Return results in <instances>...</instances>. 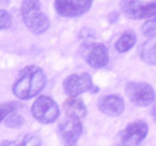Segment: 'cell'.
Listing matches in <instances>:
<instances>
[{
	"mask_svg": "<svg viewBox=\"0 0 156 146\" xmlns=\"http://www.w3.org/2000/svg\"><path fill=\"white\" fill-rule=\"evenodd\" d=\"M47 79L43 70L37 66H29L21 70L12 91L20 100H30L41 92Z\"/></svg>",
	"mask_w": 156,
	"mask_h": 146,
	"instance_id": "6da1fadb",
	"label": "cell"
},
{
	"mask_svg": "<svg viewBox=\"0 0 156 146\" xmlns=\"http://www.w3.org/2000/svg\"><path fill=\"white\" fill-rule=\"evenodd\" d=\"M21 15L26 27L34 34H41L50 27V21L42 11L39 0H23Z\"/></svg>",
	"mask_w": 156,
	"mask_h": 146,
	"instance_id": "7a4b0ae2",
	"label": "cell"
},
{
	"mask_svg": "<svg viewBox=\"0 0 156 146\" xmlns=\"http://www.w3.org/2000/svg\"><path fill=\"white\" fill-rule=\"evenodd\" d=\"M120 7L124 16L129 19L141 20L156 17V0H121Z\"/></svg>",
	"mask_w": 156,
	"mask_h": 146,
	"instance_id": "3957f363",
	"label": "cell"
},
{
	"mask_svg": "<svg viewBox=\"0 0 156 146\" xmlns=\"http://www.w3.org/2000/svg\"><path fill=\"white\" fill-rule=\"evenodd\" d=\"M125 92L129 101L140 107L153 104L156 98L153 87L146 82H129L126 84Z\"/></svg>",
	"mask_w": 156,
	"mask_h": 146,
	"instance_id": "277c9868",
	"label": "cell"
},
{
	"mask_svg": "<svg viewBox=\"0 0 156 146\" xmlns=\"http://www.w3.org/2000/svg\"><path fill=\"white\" fill-rule=\"evenodd\" d=\"M33 117L40 123L50 124L53 123L59 116V107L57 103L49 96H39L32 105Z\"/></svg>",
	"mask_w": 156,
	"mask_h": 146,
	"instance_id": "5b68a950",
	"label": "cell"
},
{
	"mask_svg": "<svg viewBox=\"0 0 156 146\" xmlns=\"http://www.w3.org/2000/svg\"><path fill=\"white\" fill-rule=\"evenodd\" d=\"M85 62L94 69H102L108 63V48L101 42H90L82 47Z\"/></svg>",
	"mask_w": 156,
	"mask_h": 146,
	"instance_id": "8992f818",
	"label": "cell"
},
{
	"mask_svg": "<svg viewBox=\"0 0 156 146\" xmlns=\"http://www.w3.org/2000/svg\"><path fill=\"white\" fill-rule=\"evenodd\" d=\"M93 0H55L54 8L62 17L75 18L90 10Z\"/></svg>",
	"mask_w": 156,
	"mask_h": 146,
	"instance_id": "52a82bcc",
	"label": "cell"
},
{
	"mask_svg": "<svg viewBox=\"0 0 156 146\" xmlns=\"http://www.w3.org/2000/svg\"><path fill=\"white\" fill-rule=\"evenodd\" d=\"M63 87L71 98H75L82 93L91 91L94 87L89 73H80L69 75L63 82Z\"/></svg>",
	"mask_w": 156,
	"mask_h": 146,
	"instance_id": "ba28073f",
	"label": "cell"
},
{
	"mask_svg": "<svg viewBox=\"0 0 156 146\" xmlns=\"http://www.w3.org/2000/svg\"><path fill=\"white\" fill-rule=\"evenodd\" d=\"M148 134V125L144 121H135L127 124L121 133V138L124 145L138 146Z\"/></svg>",
	"mask_w": 156,
	"mask_h": 146,
	"instance_id": "9c48e42d",
	"label": "cell"
},
{
	"mask_svg": "<svg viewBox=\"0 0 156 146\" xmlns=\"http://www.w3.org/2000/svg\"><path fill=\"white\" fill-rule=\"evenodd\" d=\"M82 133L80 121L68 119L59 125V135L66 146H75Z\"/></svg>",
	"mask_w": 156,
	"mask_h": 146,
	"instance_id": "30bf717a",
	"label": "cell"
},
{
	"mask_svg": "<svg viewBox=\"0 0 156 146\" xmlns=\"http://www.w3.org/2000/svg\"><path fill=\"white\" fill-rule=\"evenodd\" d=\"M98 106H99L100 111L105 115L116 117L120 116L124 112L125 103H124L122 96L117 95V94H108V95H104L100 98Z\"/></svg>",
	"mask_w": 156,
	"mask_h": 146,
	"instance_id": "8fae6325",
	"label": "cell"
},
{
	"mask_svg": "<svg viewBox=\"0 0 156 146\" xmlns=\"http://www.w3.org/2000/svg\"><path fill=\"white\" fill-rule=\"evenodd\" d=\"M64 112H66L68 119L81 122V119L87 114V109L81 100L76 98H70L64 103Z\"/></svg>",
	"mask_w": 156,
	"mask_h": 146,
	"instance_id": "7c38bea8",
	"label": "cell"
},
{
	"mask_svg": "<svg viewBox=\"0 0 156 146\" xmlns=\"http://www.w3.org/2000/svg\"><path fill=\"white\" fill-rule=\"evenodd\" d=\"M136 36L133 32H124L115 42V49L120 53H125L135 45Z\"/></svg>",
	"mask_w": 156,
	"mask_h": 146,
	"instance_id": "4fadbf2b",
	"label": "cell"
},
{
	"mask_svg": "<svg viewBox=\"0 0 156 146\" xmlns=\"http://www.w3.org/2000/svg\"><path fill=\"white\" fill-rule=\"evenodd\" d=\"M141 58L147 64L156 66V42H146L141 50Z\"/></svg>",
	"mask_w": 156,
	"mask_h": 146,
	"instance_id": "5bb4252c",
	"label": "cell"
},
{
	"mask_svg": "<svg viewBox=\"0 0 156 146\" xmlns=\"http://www.w3.org/2000/svg\"><path fill=\"white\" fill-rule=\"evenodd\" d=\"M142 32L147 38H154V37H156V17L147 20L142 26Z\"/></svg>",
	"mask_w": 156,
	"mask_h": 146,
	"instance_id": "9a60e30c",
	"label": "cell"
},
{
	"mask_svg": "<svg viewBox=\"0 0 156 146\" xmlns=\"http://www.w3.org/2000/svg\"><path fill=\"white\" fill-rule=\"evenodd\" d=\"M16 110L15 103H2L0 104V122L10 116Z\"/></svg>",
	"mask_w": 156,
	"mask_h": 146,
	"instance_id": "2e32d148",
	"label": "cell"
},
{
	"mask_svg": "<svg viewBox=\"0 0 156 146\" xmlns=\"http://www.w3.org/2000/svg\"><path fill=\"white\" fill-rule=\"evenodd\" d=\"M22 124H23V119H22V116L19 115V114L12 113L11 115L7 117V119H6V125L8 126V127L18 128V127H20Z\"/></svg>",
	"mask_w": 156,
	"mask_h": 146,
	"instance_id": "e0dca14e",
	"label": "cell"
},
{
	"mask_svg": "<svg viewBox=\"0 0 156 146\" xmlns=\"http://www.w3.org/2000/svg\"><path fill=\"white\" fill-rule=\"evenodd\" d=\"M19 146H41V140L37 135L29 134L24 137L22 143L19 144Z\"/></svg>",
	"mask_w": 156,
	"mask_h": 146,
	"instance_id": "ac0fdd59",
	"label": "cell"
},
{
	"mask_svg": "<svg viewBox=\"0 0 156 146\" xmlns=\"http://www.w3.org/2000/svg\"><path fill=\"white\" fill-rule=\"evenodd\" d=\"M11 24V16L6 10L0 9V30L7 29Z\"/></svg>",
	"mask_w": 156,
	"mask_h": 146,
	"instance_id": "d6986e66",
	"label": "cell"
},
{
	"mask_svg": "<svg viewBox=\"0 0 156 146\" xmlns=\"http://www.w3.org/2000/svg\"><path fill=\"white\" fill-rule=\"evenodd\" d=\"M1 146H19V144H15L13 142H3Z\"/></svg>",
	"mask_w": 156,
	"mask_h": 146,
	"instance_id": "ffe728a7",
	"label": "cell"
},
{
	"mask_svg": "<svg viewBox=\"0 0 156 146\" xmlns=\"http://www.w3.org/2000/svg\"><path fill=\"white\" fill-rule=\"evenodd\" d=\"M151 114H152V116H153L154 121H156V104L153 106V109H152V111H151Z\"/></svg>",
	"mask_w": 156,
	"mask_h": 146,
	"instance_id": "44dd1931",
	"label": "cell"
},
{
	"mask_svg": "<svg viewBox=\"0 0 156 146\" xmlns=\"http://www.w3.org/2000/svg\"><path fill=\"white\" fill-rule=\"evenodd\" d=\"M119 146H126V145H119Z\"/></svg>",
	"mask_w": 156,
	"mask_h": 146,
	"instance_id": "7402d4cb",
	"label": "cell"
}]
</instances>
